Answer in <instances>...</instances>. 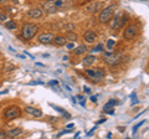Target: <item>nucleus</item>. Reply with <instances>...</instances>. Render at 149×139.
Listing matches in <instances>:
<instances>
[{"mask_svg":"<svg viewBox=\"0 0 149 139\" xmlns=\"http://www.w3.org/2000/svg\"><path fill=\"white\" fill-rule=\"evenodd\" d=\"M71 5H72L71 0H47V1L44 4V9L46 13L52 14L58 10H63V9L66 10V9H68Z\"/></svg>","mask_w":149,"mask_h":139,"instance_id":"nucleus-1","label":"nucleus"},{"mask_svg":"<svg viewBox=\"0 0 149 139\" xmlns=\"http://www.w3.org/2000/svg\"><path fill=\"white\" fill-rule=\"evenodd\" d=\"M116 9H117V5H116V4H112V5L102 9L101 13H100V17H98L100 22H102V24L109 22L112 20V17H113V14L116 11Z\"/></svg>","mask_w":149,"mask_h":139,"instance_id":"nucleus-2","label":"nucleus"},{"mask_svg":"<svg viewBox=\"0 0 149 139\" xmlns=\"http://www.w3.org/2000/svg\"><path fill=\"white\" fill-rule=\"evenodd\" d=\"M37 30H39L37 25L32 24V22H27V24H25L21 29V38L24 40H31L36 35Z\"/></svg>","mask_w":149,"mask_h":139,"instance_id":"nucleus-3","label":"nucleus"},{"mask_svg":"<svg viewBox=\"0 0 149 139\" xmlns=\"http://www.w3.org/2000/svg\"><path fill=\"white\" fill-rule=\"evenodd\" d=\"M103 6H104V3L102 1V0H92V1L87 3L83 9H85L87 13L95 14V13H98L101 9H103Z\"/></svg>","mask_w":149,"mask_h":139,"instance_id":"nucleus-4","label":"nucleus"},{"mask_svg":"<svg viewBox=\"0 0 149 139\" xmlns=\"http://www.w3.org/2000/svg\"><path fill=\"white\" fill-rule=\"evenodd\" d=\"M21 115V109L17 107V106H10L4 111V118L5 119H15L19 118Z\"/></svg>","mask_w":149,"mask_h":139,"instance_id":"nucleus-5","label":"nucleus"},{"mask_svg":"<svg viewBox=\"0 0 149 139\" xmlns=\"http://www.w3.org/2000/svg\"><path fill=\"white\" fill-rule=\"evenodd\" d=\"M104 61L108 65H118L123 61V55L122 54H106Z\"/></svg>","mask_w":149,"mask_h":139,"instance_id":"nucleus-6","label":"nucleus"},{"mask_svg":"<svg viewBox=\"0 0 149 139\" xmlns=\"http://www.w3.org/2000/svg\"><path fill=\"white\" fill-rule=\"evenodd\" d=\"M138 35V27L136 25H128L124 30V39L125 40H133Z\"/></svg>","mask_w":149,"mask_h":139,"instance_id":"nucleus-7","label":"nucleus"},{"mask_svg":"<svg viewBox=\"0 0 149 139\" xmlns=\"http://www.w3.org/2000/svg\"><path fill=\"white\" fill-rule=\"evenodd\" d=\"M55 39V35L51 34V32H45V34H41L39 36V42L40 44H44V45H47V44H51Z\"/></svg>","mask_w":149,"mask_h":139,"instance_id":"nucleus-8","label":"nucleus"},{"mask_svg":"<svg viewBox=\"0 0 149 139\" xmlns=\"http://www.w3.org/2000/svg\"><path fill=\"white\" fill-rule=\"evenodd\" d=\"M83 39H85L86 42L93 44L97 40V34H96L95 31H92V30H88V31L85 32V35H83Z\"/></svg>","mask_w":149,"mask_h":139,"instance_id":"nucleus-9","label":"nucleus"},{"mask_svg":"<svg viewBox=\"0 0 149 139\" xmlns=\"http://www.w3.org/2000/svg\"><path fill=\"white\" fill-rule=\"evenodd\" d=\"M25 112L27 114H30V115H34V117L36 118H40V117H42V112L39 109V108H35V107H30V106H27V107H25Z\"/></svg>","mask_w":149,"mask_h":139,"instance_id":"nucleus-10","label":"nucleus"},{"mask_svg":"<svg viewBox=\"0 0 149 139\" xmlns=\"http://www.w3.org/2000/svg\"><path fill=\"white\" fill-rule=\"evenodd\" d=\"M127 21V19H120L119 15L117 17H114V20L111 22V29H119V27H122L124 25V22Z\"/></svg>","mask_w":149,"mask_h":139,"instance_id":"nucleus-11","label":"nucleus"},{"mask_svg":"<svg viewBox=\"0 0 149 139\" xmlns=\"http://www.w3.org/2000/svg\"><path fill=\"white\" fill-rule=\"evenodd\" d=\"M27 16L31 17V19H39V17L42 16V10H41V9H37V8L30 9V10L27 11Z\"/></svg>","mask_w":149,"mask_h":139,"instance_id":"nucleus-12","label":"nucleus"},{"mask_svg":"<svg viewBox=\"0 0 149 139\" xmlns=\"http://www.w3.org/2000/svg\"><path fill=\"white\" fill-rule=\"evenodd\" d=\"M104 76H106V72H104L103 68H101V67L96 68V76H95V78H93V82H97V83H98V82H101V81H103Z\"/></svg>","mask_w":149,"mask_h":139,"instance_id":"nucleus-13","label":"nucleus"},{"mask_svg":"<svg viewBox=\"0 0 149 139\" xmlns=\"http://www.w3.org/2000/svg\"><path fill=\"white\" fill-rule=\"evenodd\" d=\"M22 134V129L21 128H13L10 131L5 132V136L9 137V138H16L19 136H21Z\"/></svg>","mask_w":149,"mask_h":139,"instance_id":"nucleus-14","label":"nucleus"},{"mask_svg":"<svg viewBox=\"0 0 149 139\" xmlns=\"http://www.w3.org/2000/svg\"><path fill=\"white\" fill-rule=\"evenodd\" d=\"M114 104H116V101H114V99L108 101V102H107V103L104 104L103 111H104L106 113H108V114H113V113H114Z\"/></svg>","mask_w":149,"mask_h":139,"instance_id":"nucleus-15","label":"nucleus"},{"mask_svg":"<svg viewBox=\"0 0 149 139\" xmlns=\"http://www.w3.org/2000/svg\"><path fill=\"white\" fill-rule=\"evenodd\" d=\"M95 61H96V57L93 56V55H88V56L83 58L82 63H83V66H91V65L95 63Z\"/></svg>","mask_w":149,"mask_h":139,"instance_id":"nucleus-16","label":"nucleus"},{"mask_svg":"<svg viewBox=\"0 0 149 139\" xmlns=\"http://www.w3.org/2000/svg\"><path fill=\"white\" fill-rule=\"evenodd\" d=\"M52 42H55V45L57 46H63L67 44V38H65V36H57V38H55Z\"/></svg>","mask_w":149,"mask_h":139,"instance_id":"nucleus-17","label":"nucleus"},{"mask_svg":"<svg viewBox=\"0 0 149 139\" xmlns=\"http://www.w3.org/2000/svg\"><path fill=\"white\" fill-rule=\"evenodd\" d=\"M87 51V47L85 45H78L77 47H74V55H82V54H85Z\"/></svg>","mask_w":149,"mask_h":139,"instance_id":"nucleus-18","label":"nucleus"},{"mask_svg":"<svg viewBox=\"0 0 149 139\" xmlns=\"http://www.w3.org/2000/svg\"><path fill=\"white\" fill-rule=\"evenodd\" d=\"M5 27H6L8 30H15L16 29V22L15 21H11V20L5 21Z\"/></svg>","mask_w":149,"mask_h":139,"instance_id":"nucleus-19","label":"nucleus"},{"mask_svg":"<svg viewBox=\"0 0 149 139\" xmlns=\"http://www.w3.org/2000/svg\"><path fill=\"white\" fill-rule=\"evenodd\" d=\"M114 45H116V41L113 39H109L108 41H107V50L112 51V50L114 49Z\"/></svg>","mask_w":149,"mask_h":139,"instance_id":"nucleus-20","label":"nucleus"},{"mask_svg":"<svg viewBox=\"0 0 149 139\" xmlns=\"http://www.w3.org/2000/svg\"><path fill=\"white\" fill-rule=\"evenodd\" d=\"M86 73L90 76V78H92V80H93L95 76H96V70H90V68H88V70H86Z\"/></svg>","mask_w":149,"mask_h":139,"instance_id":"nucleus-21","label":"nucleus"},{"mask_svg":"<svg viewBox=\"0 0 149 139\" xmlns=\"http://www.w3.org/2000/svg\"><path fill=\"white\" fill-rule=\"evenodd\" d=\"M73 29H74V25H73V24H66V25L63 26V30H66V31H68V32L73 31Z\"/></svg>","mask_w":149,"mask_h":139,"instance_id":"nucleus-22","label":"nucleus"},{"mask_svg":"<svg viewBox=\"0 0 149 139\" xmlns=\"http://www.w3.org/2000/svg\"><path fill=\"white\" fill-rule=\"evenodd\" d=\"M77 98H78V101H80V104L82 106V107H85V104H86V101H85V98H83L82 96H77Z\"/></svg>","mask_w":149,"mask_h":139,"instance_id":"nucleus-23","label":"nucleus"},{"mask_svg":"<svg viewBox=\"0 0 149 139\" xmlns=\"http://www.w3.org/2000/svg\"><path fill=\"white\" fill-rule=\"evenodd\" d=\"M68 39L71 40V41H76V40H77V36L73 35V34H70V35H68Z\"/></svg>","mask_w":149,"mask_h":139,"instance_id":"nucleus-24","label":"nucleus"},{"mask_svg":"<svg viewBox=\"0 0 149 139\" xmlns=\"http://www.w3.org/2000/svg\"><path fill=\"white\" fill-rule=\"evenodd\" d=\"M5 19H6V15H5V14H3V13H0V21H3V22H5Z\"/></svg>","mask_w":149,"mask_h":139,"instance_id":"nucleus-25","label":"nucleus"},{"mask_svg":"<svg viewBox=\"0 0 149 139\" xmlns=\"http://www.w3.org/2000/svg\"><path fill=\"white\" fill-rule=\"evenodd\" d=\"M102 49H103V45L100 44L98 46H96V47L93 49V51H102Z\"/></svg>","mask_w":149,"mask_h":139,"instance_id":"nucleus-26","label":"nucleus"},{"mask_svg":"<svg viewBox=\"0 0 149 139\" xmlns=\"http://www.w3.org/2000/svg\"><path fill=\"white\" fill-rule=\"evenodd\" d=\"M142 124H144V122H141V123H138V124H137V126H136V127H134V128H133V133H136V132H137V129H138L139 127H141V126H142Z\"/></svg>","mask_w":149,"mask_h":139,"instance_id":"nucleus-27","label":"nucleus"},{"mask_svg":"<svg viewBox=\"0 0 149 139\" xmlns=\"http://www.w3.org/2000/svg\"><path fill=\"white\" fill-rule=\"evenodd\" d=\"M66 47H67L68 50H72V49L74 47V44H73V41H72L71 44H66Z\"/></svg>","mask_w":149,"mask_h":139,"instance_id":"nucleus-28","label":"nucleus"},{"mask_svg":"<svg viewBox=\"0 0 149 139\" xmlns=\"http://www.w3.org/2000/svg\"><path fill=\"white\" fill-rule=\"evenodd\" d=\"M6 136H5V133L4 132H0V139H3V138H5Z\"/></svg>","mask_w":149,"mask_h":139,"instance_id":"nucleus-29","label":"nucleus"},{"mask_svg":"<svg viewBox=\"0 0 149 139\" xmlns=\"http://www.w3.org/2000/svg\"><path fill=\"white\" fill-rule=\"evenodd\" d=\"M91 101H92V102H96V101H97V97L92 96V97H91Z\"/></svg>","mask_w":149,"mask_h":139,"instance_id":"nucleus-30","label":"nucleus"},{"mask_svg":"<svg viewBox=\"0 0 149 139\" xmlns=\"http://www.w3.org/2000/svg\"><path fill=\"white\" fill-rule=\"evenodd\" d=\"M103 122H106V118H104V119H101V120H98V122H97V124H101V123H103Z\"/></svg>","mask_w":149,"mask_h":139,"instance_id":"nucleus-31","label":"nucleus"},{"mask_svg":"<svg viewBox=\"0 0 149 139\" xmlns=\"http://www.w3.org/2000/svg\"><path fill=\"white\" fill-rule=\"evenodd\" d=\"M83 90H85V91L87 92V93H90V88H88V87H85V88H83Z\"/></svg>","mask_w":149,"mask_h":139,"instance_id":"nucleus-32","label":"nucleus"},{"mask_svg":"<svg viewBox=\"0 0 149 139\" xmlns=\"http://www.w3.org/2000/svg\"><path fill=\"white\" fill-rule=\"evenodd\" d=\"M72 127H73V124H68V126H67V127H66V128H68V129H71V128H72Z\"/></svg>","mask_w":149,"mask_h":139,"instance_id":"nucleus-33","label":"nucleus"}]
</instances>
